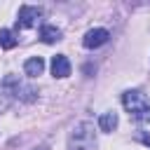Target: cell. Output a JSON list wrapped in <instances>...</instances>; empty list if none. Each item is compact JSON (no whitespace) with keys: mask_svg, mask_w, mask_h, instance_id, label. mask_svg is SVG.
Returning <instances> with one entry per match:
<instances>
[{"mask_svg":"<svg viewBox=\"0 0 150 150\" xmlns=\"http://www.w3.org/2000/svg\"><path fill=\"white\" fill-rule=\"evenodd\" d=\"M145 143H148V145H150V141H145Z\"/></svg>","mask_w":150,"mask_h":150,"instance_id":"obj_10","label":"cell"},{"mask_svg":"<svg viewBox=\"0 0 150 150\" xmlns=\"http://www.w3.org/2000/svg\"><path fill=\"white\" fill-rule=\"evenodd\" d=\"M52 75L54 77H68L70 75V61H68L66 54L52 56Z\"/></svg>","mask_w":150,"mask_h":150,"instance_id":"obj_5","label":"cell"},{"mask_svg":"<svg viewBox=\"0 0 150 150\" xmlns=\"http://www.w3.org/2000/svg\"><path fill=\"white\" fill-rule=\"evenodd\" d=\"M40 16H42V9H40V7L23 5V7H19V19H16V23H19L21 28H33V26L40 21Z\"/></svg>","mask_w":150,"mask_h":150,"instance_id":"obj_3","label":"cell"},{"mask_svg":"<svg viewBox=\"0 0 150 150\" xmlns=\"http://www.w3.org/2000/svg\"><path fill=\"white\" fill-rule=\"evenodd\" d=\"M117 112H103L101 117H98V129L101 131H105V134H110V131H115L117 129Z\"/></svg>","mask_w":150,"mask_h":150,"instance_id":"obj_7","label":"cell"},{"mask_svg":"<svg viewBox=\"0 0 150 150\" xmlns=\"http://www.w3.org/2000/svg\"><path fill=\"white\" fill-rule=\"evenodd\" d=\"M40 40H42L45 45H54V42L61 40V30H59L56 26H42V28H40Z\"/></svg>","mask_w":150,"mask_h":150,"instance_id":"obj_8","label":"cell"},{"mask_svg":"<svg viewBox=\"0 0 150 150\" xmlns=\"http://www.w3.org/2000/svg\"><path fill=\"white\" fill-rule=\"evenodd\" d=\"M42 70H45V61H42L40 56H30V59L23 63V73H26L28 77H38V75H42Z\"/></svg>","mask_w":150,"mask_h":150,"instance_id":"obj_6","label":"cell"},{"mask_svg":"<svg viewBox=\"0 0 150 150\" xmlns=\"http://www.w3.org/2000/svg\"><path fill=\"white\" fill-rule=\"evenodd\" d=\"M122 105H124V110H127L129 115H134V117H138V120L150 112V101H148V96H145L143 91H138V89L124 91V94H122Z\"/></svg>","mask_w":150,"mask_h":150,"instance_id":"obj_2","label":"cell"},{"mask_svg":"<svg viewBox=\"0 0 150 150\" xmlns=\"http://www.w3.org/2000/svg\"><path fill=\"white\" fill-rule=\"evenodd\" d=\"M108 38H110V33H108L105 28H91V30H87V33H84L82 45H84L87 49H96V47L105 45V42H108Z\"/></svg>","mask_w":150,"mask_h":150,"instance_id":"obj_4","label":"cell"},{"mask_svg":"<svg viewBox=\"0 0 150 150\" xmlns=\"http://www.w3.org/2000/svg\"><path fill=\"white\" fill-rule=\"evenodd\" d=\"M0 47L2 49H14L16 47V38L9 28H0Z\"/></svg>","mask_w":150,"mask_h":150,"instance_id":"obj_9","label":"cell"},{"mask_svg":"<svg viewBox=\"0 0 150 150\" xmlns=\"http://www.w3.org/2000/svg\"><path fill=\"white\" fill-rule=\"evenodd\" d=\"M68 150H96V131L91 122H77L68 136Z\"/></svg>","mask_w":150,"mask_h":150,"instance_id":"obj_1","label":"cell"}]
</instances>
